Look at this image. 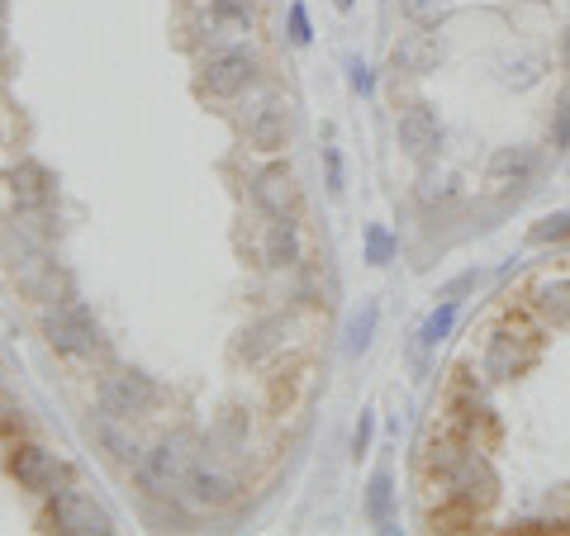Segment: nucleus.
<instances>
[{
    "mask_svg": "<svg viewBox=\"0 0 570 536\" xmlns=\"http://www.w3.org/2000/svg\"><path fill=\"white\" fill-rule=\"evenodd\" d=\"M433 466H438V479L448 489L452 508H461L466 517H480L499 504V470L490 466V456L480 446H466V441H438L433 446Z\"/></svg>",
    "mask_w": 570,
    "mask_h": 536,
    "instance_id": "nucleus-1",
    "label": "nucleus"
},
{
    "mask_svg": "<svg viewBox=\"0 0 570 536\" xmlns=\"http://www.w3.org/2000/svg\"><path fill=\"white\" fill-rule=\"evenodd\" d=\"M195 441L186 437V433H171V437H163V441H153L148 451L138 456V479H142V489H153V494H176V489H186V479H190V470H195Z\"/></svg>",
    "mask_w": 570,
    "mask_h": 536,
    "instance_id": "nucleus-2",
    "label": "nucleus"
},
{
    "mask_svg": "<svg viewBox=\"0 0 570 536\" xmlns=\"http://www.w3.org/2000/svg\"><path fill=\"white\" fill-rule=\"evenodd\" d=\"M43 337L62 356H96L100 351V324L81 299H62L43 309Z\"/></svg>",
    "mask_w": 570,
    "mask_h": 536,
    "instance_id": "nucleus-3",
    "label": "nucleus"
},
{
    "mask_svg": "<svg viewBox=\"0 0 570 536\" xmlns=\"http://www.w3.org/2000/svg\"><path fill=\"white\" fill-rule=\"evenodd\" d=\"M43 532H58V536H110L115 523L91 494L81 489H58L52 504L43 513Z\"/></svg>",
    "mask_w": 570,
    "mask_h": 536,
    "instance_id": "nucleus-4",
    "label": "nucleus"
},
{
    "mask_svg": "<svg viewBox=\"0 0 570 536\" xmlns=\"http://www.w3.org/2000/svg\"><path fill=\"white\" fill-rule=\"evenodd\" d=\"M6 470H10L14 485L29 489V494H48L52 498V494L67 485V466L52 451H43V446H33V441H14L10 446Z\"/></svg>",
    "mask_w": 570,
    "mask_h": 536,
    "instance_id": "nucleus-5",
    "label": "nucleus"
},
{
    "mask_svg": "<svg viewBox=\"0 0 570 536\" xmlns=\"http://www.w3.org/2000/svg\"><path fill=\"white\" fill-rule=\"evenodd\" d=\"M157 399H163V389H157L153 375H142V370H119L105 380L100 389V404H105V414H115L124 423H134L142 414H153Z\"/></svg>",
    "mask_w": 570,
    "mask_h": 536,
    "instance_id": "nucleus-6",
    "label": "nucleus"
},
{
    "mask_svg": "<svg viewBox=\"0 0 570 536\" xmlns=\"http://www.w3.org/2000/svg\"><path fill=\"white\" fill-rule=\"evenodd\" d=\"M253 81H257V58L243 48L214 52V58L200 67V96H214V100H238Z\"/></svg>",
    "mask_w": 570,
    "mask_h": 536,
    "instance_id": "nucleus-7",
    "label": "nucleus"
},
{
    "mask_svg": "<svg viewBox=\"0 0 570 536\" xmlns=\"http://www.w3.org/2000/svg\"><path fill=\"white\" fill-rule=\"evenodd\" d=\"M186 489H190V504L195 508H228L238 498V489H243V479H238V470L228 466L224 456H200L195 460V470H190V479H186Z\"/></svg>",
    "mask_w": 570,
    "mask_h": 536,
    "instance_id": "nucleus-8",
    "label": "nucleus"
},
{
    "mask_svg": "<svg viewBox=\"0 0 570 536\" xmlns=\"http://www.w3.org/2000/svg\"><path fill=\"white\" fill-rule=\"evenodd\" d=\"M542 167V152L528 148V142H509V148H494L490 167H485V190L490 195H513L523 190Z\"/></svg>",
    "mask_w": 570,
    "mask_h": 536,
    "instance_id": "nucleus-9",
    "label": "nucleus"
},
{
    "mask_svg": "<svg viewBox=\"0 0 570 536\" xmlns=\"http://www.w3.org/2000/svg\"><path fill=\"white\" fill-rule=\"evenodd\" d=\"M395 133H400L404 157H414V162H428V157L442 148V119H438V110L428 100H414L409 110H400Z\"/></svg>",
    "mask_w": 570,
    "mask_h": 536,
    "instance_id": "nucleus-10",
    "label": "nucleus"
},
{
    "mask_svg": "<svg viewBox=\"0 0 570 536\" xmlns=\"http://www.w3.org/2000/svg\"><path fill=\"white\" fill-rule=\"evenodd\" d=\"M532 361H538V351H532V347H528V337H523V332H513V328L490 332L485 356H480V366H485V375H490L494 385H504V380H513V375H523Z\"/></svg>",
    "mask_w": 570,
    "mask_h": 536,
    "instance_id": "nucleus-11",
    "label": "nucleus"
},
{
    "mask_svg": "<svg viewBox=\"0 0 570 536\" xmlns=\"http://www.w3.org/2000/svg\"><path fill=\"white\" fill-rule=\"evenodd\" d=\"M253 200L272 214V219H295L299 214V181L285 162H272L253 176Z\"/></svg>",
    "mask_w": 570,
    "mask_h": 536,
    "instance_id": "nucleus-12",
    "label": "nucleus"
},
{
    "mask_svg": "<svg viewBox=\"0 0 570 536\" xmlns=\"http://www.w3.org/2000/svg\"><path fill=\"white\" fill-rule=\"evenodd\" d=\"M285 138H291V105L281 96H262L253 110H247V142L257 152H281Z\"/></svg>",
    "mask_w": 570,
    "mask_h": 536,
    "instance_id": "nucleus-13",
    "label": "nucleus"
},
{
    "mask_svg": "<svg viewBox=\"0 0 570 536\" xmlns=\"http://www.w3.org/2000/svg\"><path fill=\"white\" fill-rule=\"evenodd\" d=\"M6 186L14 195V205H20L24 214H39L52 205V176L39 167V162H20L6 171Z\"/></svg>",
    "mask_w": 570,
    "mask_h": 536,
    "instance_id": "nucleus-14",
    "label": "nucleus"
},
{
    "mask_svg": "<svg viewBox=\"0 0 570 536\" xmlns=\"http://www.w3.org/2000/svg\"><path fill=\"white\" fill-rule=\"evenodd\" d=\"M395 67L409 71V77H433V71L442 67V39L428 33V29L404 33V39L395 43Z\"/></svg>",
    "mask_w": 570,
    "mask_h": 536,
    "instance_id": "nucleus-15",
    "label": "nucleus"
},
{
    "mask_svg": "<svg viewBox=\"0 0 570 536\" xmlns=\"http://www.w3.org/2000/svg\"><path fill=\"white\" fill-rule=\"evenodd\" d=\"M532 314L547 328H570V276H547L532 290Z\"/></svg>",
    "mask_w": 570,
    "mask_h": 536,
    "instance_id": "nucleus-16",
    "label": "nucleus"
},
{
    "mask_svg": "<svg viewBox=\"0 0 570 536\" xmlns=\"http://www.w3.org/2000/svg\"><path fill=\"white\" fill-rule=\"evenodd\" d=\"M285 332H291V318H285V314H266V318H257V324L243 332V343L234 351L243 356V361H262V356H272L285 343Z\"/></svg>",
    "mask_w": 570,
    "mask_h": 536,
    "instance_id": "nucleus-17",
    "label": "nucleus"
},
{
    "mask_svg": "<svg viewBox=\"0 0 570 536\" xmlns=\"http://www.w3.org/2000/svg\"><path fill=\"white\" fill-rule=\"evenodd\" d=\"M262 261L281 271V266H295L299 261V228L295 219H272L262 234Z\"/></svg>",
    "mask_w": 570,
    "mask_h": 536,
    "instance_id": "nucleus-18",
    "label": "nucleus"
},
{
    "mask_svg": "<svg viewBox=\"0 0 570 536\" xmlns=\"http://www.w3.org/2000/svg\"><path fill=\"white\" fill-rule=\"evenodd\" d=\"M376 324H381V304L376 299H366L362 309H352L347 328H343V351L347 356H362L371 347V337H376Z\"/></svg>",
    "mask_w": 570,
    "mask_h": 536,
    "instance_id": "nucleus-19",
    "label": "nucleus"
},
{
    "mask_svg": "<svg viewBox=\"0 0 570 536\" xmlns=\"http://www.w3.org/2000/svg\"><path fill=\"white\" fill-rule=\"evenodd\" d=\"M366 517L381 532H390V523H395V479H390V470L371 475V485H366Z\"/></svg>",
    "mask_w": 570,
    "mask_h": 536,
    "instance_id": "nucleus-20",
    "label": "nucleus"
},
{
    "mask_svg": "<svg viewBox=\"0 0 570 536\" xmlns=\"http://www.w3.org/2000/svg\"><path fill=\"white\" fill-rule=\"evenodd\" d=\"M499 86H509V91H532L542 77H547V58L538 52H528V58H513V62H499Z\"/></svg>",
    "mask_w": 570,
    "mask_h": 536,
    "instance_id": "nucleus-21",
    "label": "nucleus"
},
{
    "mask_svg": "<svg viewBox=\"0 0 570 536\" xmlns=\"http://www.w3.org/2000/svg\"><path fill=\"white\" fill-rule=\"evenodd\" d=\"M456 309L461 304H452V299H438V309L423 318V328H419V351H433V347H442L452 337V328H456Z\"/></svg>",
    "mask_w": 570,
    "mask_h": 536,
    "instance_id": "nucleus-22",
    "label": "nucleus"
},
{
    "mask_svg": "<svg viewBox=\"0 0 570 536\" xmlns=\"http://www.w3.org/2000/svg\"><path fill=\"white\" fill-rule=\"evenodd\" d=\"M570 238V209H557V214H547V219H538L528 228V242L532 247H547V242H566Z\"/></svg>",
    "mask_w": 570,
    "mask_h": 536,
    "instance_id": "nucleus-23",
    "label": "nucleus"
},
{
    "mask_svg": "<svg viewBox=\"0 0 570 536\" xmlns=\"http://www.w3.org/2000/svg\"><path fill=\"white\" fill-rule=\"evenodd\" d=\"M395 252H400L395 234H390L385 224H371V228H366V261H371V266H390V261H395Z\"/></svg>",
    "mask_w": 570,
    "mask_h": 536,
    "instance_id": "nucleus-24",
    "label": "nucleus"
},
{
    "mask_svg": "<svg viewBox=\"0 0 570 536\" xmlns=\"http://www.w3.org/2000/svg\"><path fill=\"white\" fill-rule=\"evenodd\" d=\"M214 20H228V24H253L257 14V0H209Z\"/></svg>",
    "mask_w": 570,
    "mask_h": 536,
    "instance_id": "nucleus-25",
    "label": "nucleus"
},
{
    "mask_svg": "<svg viewBox=\"0 0 570 536\" xmlns=\"http://www.w3.org/2000/svg\"><path fill=\"white\" fill-rule=\"evenodd\" d=\"M551 148L557 152H570V86L557 100V115H551Z\"/></svg>",
    "mask_w": 570,
    "mask_h": 536,
    "instance_id": "nucleus-26",
    "label": "nucleus"
},
{
    "mask_svg": "<svg viewBox=\"0 0 570 536\" xmlns=\"http://www.w3.org/2000/svg\"><path fill=\"white\" fill-rule=\"evenodd\" d=\"M20 427H24V408L6 385H0V437H20Z\"/></svg>",
    "mask_w": 570,
    "mask_h": 536,
    "instance_id": "nucleus-27",
    "label": "nucleus"
},
{
    "mask_svg": "<svg viewBox=\"0 0 570 536\" xmlns=\"http://www.w3.org/2000/svg\"><path fill=\"white\" fill-rule=\"evenodd\" d=\"M480 280H485V271H475V266H471V271H461L456 280H448V285H442V290H438V299H452V304H461V295L480 290Z\"/></svg>",
    "mask_w": 570,
    "mask_h": 536,
    "instance_id": "nucleus-28",
    "label": "nucleus"
},
{
    "mask_svg": "<svg viewBox=\"0 0 570 536\" xmlns=\"http://www.w3.org/2000/svg\"><path fill=\"white\" fill-rule=\"evenodd\" d=\"M291 43H295V48L309 43V14H305V6H299V0H291Z\"/></svg>",
    "mask_w": 570,
    "mask_h": 536,
    "instance_id": "nucleus-29",
    "label": "nucleus"
},
{
    "mask_svg": "<svg viewBox=\"0 0 570 536\" xmlns=\"http://www.w3.org/2000/svg\"><path fill=\"white\" fill-rule=\"evenodd\" d=\"M371 433H376V414H371V408H362V423H356V437H352V451H356V460L366 456Z\"/></svg>",
    "mask_w": 570,
    "mask_h": 536,
    "instance_id": "nucleus-30",
    "label": "nucleus"
},
{
    "mask_svg": "<svg viewBox=\"0 0 570 536\" xmlns=\"http://www.w3.org/2000/svg\"><path fill=\"white\" fill-rule=\"evenodd\" d=\"M324 162H328V190L343 195V157H337L333 142H324Z\"/></svg>",
    "mask_w": 570,
    "mask_h": 536,
    "instance_id": "nucleus-31",
    "label": "nucleus"
},
{
    "mask_svg": "<svg viewBox=\"0 0 570 536\" xmlns=\"http://www.w3.org/2000/svg\"><path fill=\"white\" fill-rule=\"evenodd\" d=\"M352 91H362V96H371V71H366L362 62H352Z\"/></svg>",
    "mask_w": 570,
    "mask_h": 536,
    "instance_id": "nucleus-32",
    "label": "nucleus"
},
{
    "mask_svg": "<svg viewBox=\"0 0 570 536\" xmlns=\"http://www.w3.org/2000/svg\"><path fill=\"white\" fill-rule=\"evenodd\" d=\"M566 67H570V33H566Z\"/></svg>",
    "mask_w": 570,
    "mask_h": 536,
    "instance_id": "nucleus-33",
    "label": "nucleus"
}]
</instances>
